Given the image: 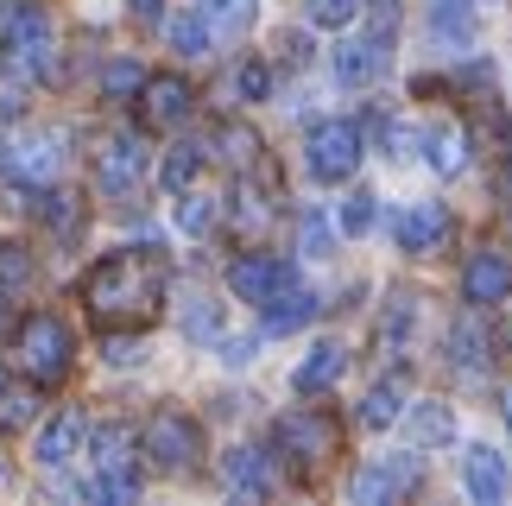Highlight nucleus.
<instances>
[{"label":"nucleus","instance_id":"obj_1","mask_svg":"<svg viewBox=\"0 0 512 506\" xmlns=\"http://www.w3.org/2000/svg\"><path fill=\"white\" fill-rule=\"evenodd\" d=\"M83 298H89L95 317H108V323H146L165 298V266L146 260V253H108V260L89 272Z\"/></svg>","mask_w":512,"mask_h":506},{"label":"nucleus","instance_id":"obj_2","mask_svg":"<svg viewBox=\"0 0 512 506\" xmlns=\"http://www.w3.org/2000/svg\"><path fill=\"white\" fill-rule=\"evenodd\" d=\"M0 51L19 76L51 70V19L38 13V0H0Z\"/></svg>","mask_w":512,"mask_h":506},{"label":"nucleus","instance_id":"obj_3","mask_svg":"<svg viewBox=\"0 0 512 506\" xmlns=\"http://www.w3.org/2000/svg\"><path fill=\"white\" fill-rule=\"evenodd\" d=\"M304 165H310V178H317V184L354 178V165H361V127H354V121H323V127H310Z\"/></svg>","mask_w":512,"mask_h":506},{"label":"nucleus","instance_id":"obj_4","mask_svg":"<svg viewBox=\"0 0 512 506\" xmlns=\"http://www.w3.org/2000/svg\"><path fill=\"white\" fill-rule=\"evenodd\" d=\"M418 481H424V462L418 456H373V462L354 469L348 494L361 500V506H386V500H405Z\"/></svg>","mask_w":512,"mask_h":506},{"label":"nucleus","instance_id":"obj_5","mask_svg":"<svg viewBox=\"0 0 512 506\" xmlns=\"http://www.w3.org/2000/svg\"><path fill=\"white\" fill-rule=\"evenodd\" d=\"M57 133L45 127H26V133H13V140H0V171H7L13 184H51L57 178Z\"/></svg>","mask_w":512,"mask_h":506},{"label":"nucleus","instance_id":"obj_6","mask_svg":"<svg viewBox=\"0 0 512 506\" xmlns=\"http://www.w3.org/2000/svg\"><path fill=\"white\" fill-rule=\"evenodd\" d=\"M140 437H146V456L159 462V469H190V462L203 456V431H196V418H184V412H152Z\"/></svg>","mask_w":512,"mask_h":506},{"label":"nucleus","instance_id":"obj_7","mask_svg":"<svg viewBox=\"0 0 512 506\" xmlns=\"http://www.w3.org/2000/svg\"><path fill=\"white\" fill-rule=\"evenodd\" d=\"M19 361H26L38 380H64L70 374V329L57 317H32L19 329Z\"/></svg>","mask_w":512,"mask_h":506},{"label":"nucleus","instance_id":"obj_8","mask_svg":"<svg viewBox=\"0 0 512 506\" xmlns=\"http://www.w3.org/2000/svg\"><path fill=\"white\" fill-rule=\"evenodd\" d=\"M146 178V146L133 140V133H114V140L95 152V184L108 190V197H127V190H140Z\"/></svg>","mask_w":512,"mask_h":506},{"label":"nucleus","instance_id":"obj_9","mask_svg":"<svg viewBox=\"0 0 512 506\" xmlns=\"http://www.w3.org/2000/svg\"><path fill=\"white\" fill-rule=\"evenodd\" d=\"M462 298L487 310V304H506L512 298V260L500 247H481V253H468V266H462Z\"/></svg>","mask_w":512,"mask_h":506},{"label":"nucleus","instance_id":"obj_10","mask_svg":"<svg viewBox=\"0 0 512 506\" xmlns=\"http://www.w3.org/2000/svg\"><path fill=\"white\" fill-rule=\"evenodd\" d=\"M272 437H279V450L298 456V462H323L329 450H336V424H329L323 412H285L279 424H272Z\"/></svg>","mask_w":512,"mask_h":506},{"label":"nucleus","instance_id":"obj_11","mask_svg":"<svg viewBox=\"0 0 512 506\" xmlns=\"http://www.w3.org/2000/svg\"><path fill=\"white\" fill-rule=\"evenodd\" d=\"M285 285H291V266L272 260V253H241V260L228 266V291L241 304H266L272 291H285Z\"/></svg>","mask_w":512,"mask_h":506},{"label":"nucleus","instance_id":"obj_12","mask_svg":"<svg viewBox=\"0 0 512 506\" xmlns=\"http://www.w3.org/2000/svg\"><path fill=\"white\" fill-rule=\"evenodd\" d=\"M462 494H468V500H481V506H500V500L512 494L506 462L487 450V443H468V450H462Z\"/></svg>","mask_w":512,"mask_h":506},{"label":"nucleus","instance_id":"obj_13","mask_svg":"<svg viewBox=\"0 0 512 506\" xmlns=\"http://www.w3.org/2000/svg\"><path fill=\"white\" fill-rule=\"evenodd\" d=\"M392 235H399L405 253H437L449 241V209L443 203H405L399 222H392Z\"/></svg>","mask_w":512,"mask_h":506},{"label":"nucleus","instance_id":"obj_14","mask_svg":"<svg viewBox=\"0 0 512 506\" xmlns=\"http://www.w3.org/2000/svg\"><path fill=\"white\" fill-rule=\"evenodd\" d=\"M380 76H386V38H380V32L342 38V45H336V83L367 89V83H380Z\"/></svg>","mask_w":512,"mask_h":506},{"label":"nucleus","instance_id":"obj_15","mask_svg":"<svg viewBox=\"0 0 512 506\" xmlns=\"http://www.w3.org/2000/svg\"><path fill=\"white\" fill-rule=\"evenodd\" d=\"M310 317H317V291H304L298 279H291L285 291H272V298L260 304V323L272 329V336H291V329H304Z\"/></svg>","mask_w":512,"mask_h":506},{"label":"nucleus","instance_id":"obj_16","mask_svg":"<svg viewBox=\"0 0 512 506\" xmlns=\"http://www.w3.org/2000/svg\"><path fill=\"white\" fill-rule=\"evenodd\" d=\"M146 95V127H177V121H190V83L184 76H152V83L140 89Z\"/></svg>","mask_w":512,"mask_h":506},{"label":"nucleus","instance_id":"obj_17","mask_svg":"<svg viewBox=\"0 0 512 506\" xmlns=\"http://www.w3.org/2000/svg\"><path fill=\"white\" fill-rule=\"evenodd\" d=\"M222 481L241 500H260V494H272V456L266 450H228L222 456Z\"/></svg>","mask_w":512,"mask_h":506},{"label":"nucleus","instance_id":"obj_18","mask_svg":"<svg viewBox=\"0 0 512 506\" xmlns=\"http://www.w3.org/2000/svg\"><path fill=\"white\" fill-rule=\"evenodd\" d=\"M342 367H348V348H342V342H317V348L298 361L291 386H298V393H329V386L342 380Z\"/></svg>","mask_w":512,"mask_h":506},{"label":"nucleus","instance_id":"obj_19","mask_svg":"<svg viewBox=\"0 0 512 506\" xmlns=\"http://www.w3.org/2000/svg\"><path fill=\"white\" fill-rule=\"evenodd\" d=\"M418 146H424V159H430V171H437V178H456V171L468 165V159H462L468 146H462V127H456V121H430V127L418 133Z\"/></svg>","mask_w":512,"mask_h":506},{"label":"nucleus","instance_id":"obj_20","mask_svg":"<svg viewBox=\"0 0 512 506\" xmlns=\"http://www.w3.org/2000/svg\"><path fill=\"white\" fill-rule=\"evenodd\" d=\"M405 424H411V443H418V450H443V443H456V412H449L443 399L411 405Z\"/></svg>","mask_w":512,"mask_h":506},{"label":"nucleus","instance_id":"obj_21","mask_svg":"<svg viewBox=\"0 0 512 506\" xmlns=\"http://www.w3.org/2000/svg\"><path fill=\"white\" fill-rule=\"evenodd\" d=\"M83 431H89V424L76 412H57L45 431H38V462H45V469H64V462L76 456V443H83Z\"/></svg>","mask_w":512,"mask_h":506},{"label":"nucleus","instance_id":"obj_22","mask_svg":"<svg viewBox=\"0 0 512 506\" xmlns=\"http://www.w3.org/2000/svg\"><path fill=\"white\" fill-rule=\"evenodd\" d=\"M449 361H456L462 374H481V367H487V329H481L475 310L456 317V329H449Z\"/></svg>","mask_w":512,"mask_h":506},{"label":"nucleus","instance_id":"obj_23","mask_svg":"<svg viewBox=\"0 0 512 506\" xmlns=\"http://www.w3.org/2000/svg\"><path fill=\"white\" fill-rule=\"evenodd\" d=\"M399 418H405V380H380L361 399V424L367 431H386V424H399Z\"/></svg>","mask_w":512,"mask_h":506},{"label":"nucleus","instance_id":"obj_24","mask_svg":"<svg viewBox=\"0 0 512 506\" xmlns=\"http://www.w3.org/2000/svg\"><path fill=\"white\" fill-rule=\"evenodd\" d=\"M165 38H171V51L177 57H209V19H203V7H196V13H171L165 19Z\"/></svg>","mask_w":512,"mask_h":506},{"label":"nucleus","instance_id":"obj_25","mask_svg":"<svg viewBox=\"0 0 512 506\" xmlns=\"http://www.w3.org/2000/svg\"><path fill=\"white\" fill-rule=\"evenodd\" d=\"M203 19H209V32L241 38L253 19H260V0H203Z\"/></svg>","mask_w":512,"mask_h":506},{"label":"nucleus","instance_id":"obj_26","mask_svg":"<svg viewBox=\"0 0 512 506\" xmlns=\"http://www.w3.org/2000/svg\"><path fill=\"white\" fill-rule=\"evenodd\" d=\"M95 443V469H127L133 462V431L127 424H102V431H89Z\"/></svg>","mask_w":512,"mask_h":506},{"label":"nucleus","instance_id":"obj_27","mask_svg":"<svg viewBox=\"0 0 512 506\" xmlns=\"http://www.w3.org/2000/svg\"><path fill=\"white\" fill-rule=\"evenodd\" d=\"M196 171H203V146H171V152H165V165H159V178H165V190L177 197V190H190V184H196Z\"/></svg>","mask_w":512,"mask_h":506},{"label":"nucleus","instance_id":"obj_28","mask_svg":"<svg viewBox=\"0 0 512 506\" xmlns=\"http://www.w3.org/2000/svg\"><path fill=\"white\" fill-rule=\"evenodd\" d=\"M430 26L449 38H475V0H430Z\"/></svg>","mask_w":512,"mask_h":506},{"label":"nucleus","instance_id":"obj_29","mask_svg":"<svg viewBox=\"0 0 512 506\" xmlns=\"http://www.w3.org/2000/svg\"><path fill=\"white\" fill-rule=\"evenodd\" d=\"M32 418H38V393H26V386H0V437L26 431Z\"/></svg>","mask_w":512,"mask_h":506},{"label":"nucleus","instance_id":"obj_30","mask_svg":"<svg viewBox=\"0 0 512 506\" xmlns=\"http://www.w3.org/2000/svg\"><path fill=\"white\" fill-rule=\"evenodd\" d=\"M373 222H380V197H373V190H354L342 203V235H373Z\"/></svg>","mask_w":512,"mask_h":506},{"label":"nucleus","instance_id":"obj_31","mask_svg":"<svg viewBox=\"0 0 512 506\" xmlns=\"http://www.w3.org/2000/svg\"><path fill=\"white\" fill-rule=\"evenodd\" d=\"M184 336H196V342H215V336H222V304H209V298H190V304H184Z\"/></svg>","mask_w":512,"mask_h":506},{"label":"nucleus","instance_id":"obj_32","mask_svg":"<svg viewBox=\"0 0 512 506\" xmlns=\"http://www.w3.org/2000/svg\"><path fill=\"white\" fill-rule=\"evenodd\" d=\"M298 247H304V260H323V253L336 247V228H329L323 209H310V216L298 222Z\"/></svg>","mask_w":512,"mask_h":506},{"label":"nucleus","instance_id":"obj_33","mask_svg":"<svg viewBox=\"0 0 512 506\" xmlns=\"http://www.w3.org/2000/svg\"><path fill=\"white\" fill-rule=\"evenodd\" d=\"M209 222H215V203L196 197V190H177V228L184 235H209Z\"/></svg>","mask_w":512,"mask_h":506},{"label":"nucleus","instance_id":"obj_34","mask_svg":"<svg viewBox=\"0 0 512 506\" xmlns=\"http://www.w3.org/2000/svg\"><path fill=\"white\" fill-rule=\"evenodd\" d=\"M102 89L114 95V102H127V95L146 89V76H140V64H133V57H114V64L102 70Z\"/></svg>","mask_w":512,"mask_h":506},{"label":"nucleus","instance_id":"obj_35","mask_svg":"<svg viewBox=\"0 0 512 506\" xmlns=\"http://www.w3.org/2000/svg\"><path fill=\"white\" fill-rule=\"evenodd\" d=\"M304 13H310V26H323V32H342L348 19L361 13V0H310Z\"/></svg>","mask_w":512,"mask_h":506},{"label":"nucleus","instance_id":"obj_36","mask_svg":"<svg viewBox=\"0 0 512 506\" xmlns=\"http://www.w3.org/2000/svg\"><path fill=\"white\" fill-rule=\"evenodd\" d=\"M253 152H260V140H253L247 127H228V133H222V159H228V165H253Z\"/></svg>","mask_w":512,"mask_h":506},{"label":"nucleus","instance_id":"obj_37","mask_svg":"<svg viewBox=\"0 0 512 506\" xmlns=\"http://www.w3.org/2000/svg\"><path fill=\"white\" fill-rule=\"evenodd\" d=\"M26 279H32L26 247H0V285H26Z\"/></svg>","mask_w":512,"mask_h":506},{"label":"nucleus","instance_id":"obj_38","mask_svg":"<svg viewBox=\"0 0 512 506\" xmlns=\"http://www.w3.org/2000/svg\"><path fill=\"white\" fill-rule=\"evenodd\" d=\"M266 83H272V70H266V64H247L241 76H234V89H241L247 102H260V95H266Z\"/></svg>","mask_w":512,"mask_h":506},{"label":"nucleus","instance_id":"obj_39","mask_svg":"<svg viewBox=\"0 0 512 506\" xmlns=\"http://www.w3.org/2000/svg\"><path fill=\"white\" fill-rule=\"evenodd\" d=\"M405 329H411V298H392V310H386V342H405Z\"/></svg>","mask_w":512,"mask_h":506},{"label":"nucleus","instance_id":"obj_40","mask_svg":"<svg viewBox=\"0 0 512 506\" xmlns=\"http://www.w3.org/2000/svg\"><path fill=\"white\" fill-rule=\"evenodd\" d=\"M102 355H108L114 367H133V361H140V342H133V336H108V342H102Z\"/></svg>","mask_w":512,"mask_h":506},{"label":"nucleus","instance_id":"obj_41","mask_svg":"<svg viewBox=\"0 0 512 506\" xmlns=\"http://www.w3.org/2000/svg\"><path fill=\"white\" fill-rule=\"evenodd\" d=\"M45 216H51L57 228H76V197H64V190H51V197H45Z\"/></svg>","mask_w":512,"mask_h":506},{"label":"nucleus","instance_id":"obj_42","mask_svg":"<svg viewBox=\"0 0 512 506\" xmlns=\"http://www.w3.org/2000/svg\"><path fill=\"white\" fill-rule=\"evenodd\" d=\"M392 26H399V0H373V32L392 38Z\"/></svg>","mask_w":512,"mask_h":506},{"label":"nucleus","instance_id":"obj_43","mask_svg":"<svg viewBox=\"0 0 512 506\" xmlns=\"http://www.w3.org/2000/svg\"><path fill=\"white\" fill-rule=\"evenodd\" d=\"M222 361H228V367H247V361H253V342H228Z\"/></svg>","mask_w":512,"mask_h":506},{"label":"nucleus","instance_id":"obj_44","mask_svg":"<svg viewBox=\"0 0 512 506\" xmlns=\"http://www.w3.org/2000/svg\"><path fill=\"white\" fill-rule=\"evenodd\" d=\"M127 7L140 13V19H159V13H165V0H127Z\"/></svg>","mask_w":512,"mask_h":506},{"label":"nucleus","instance_id":"obj_45","mask_svg":"<svg viewBox=\"0 0 512 506\" xmlns=\"http://www.w3.org/2000/svg\"><path fill=\"white\" fill-rule=\"evenodd\" d=\"M506 431H512V386H506Z\"/></svg>","mask_w":512,"mask_h":506}]
</instances>
